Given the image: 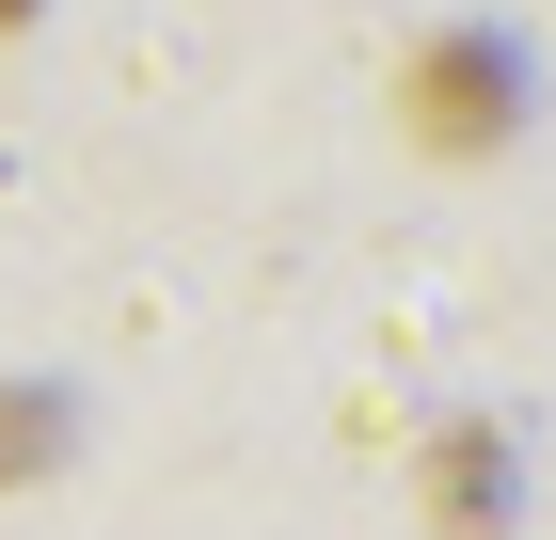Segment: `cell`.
<instances>
[{
    "mask_svg": "<svg viewBox=\"0 0 556 540\" xmlns=\"http://www.w3.org/2000/svg\"><path fill=\"white\" fill-rule=\"evenodd\" d=\"M397 127H414L429 160H493L525 127V48L509 33H429L414 64H397Z\"/></svg>",
    "mask_w": 556,
    "mask_h": 540,
    "instance_id": "6da1fadb",
    "label": "cell"
},
{
    "mask_svg": "<svg viewBox=\"0 0 556 540\" xmlns=\"http://www.w3.org/2000/svg\"><path fill=\"white\" fill-rule=\"evenodd\" d=\"M493 508H509L493 493V429H462V445H445V525H493Z\"/></svg>",
    "mask_w": 556,
    "mask_h": 540,
    "instance_id": "7a4b0ae2",
    "label": "cell"
}]
</instances>
